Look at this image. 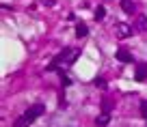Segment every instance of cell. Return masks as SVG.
I'll return each mask as SVG.
<instances>
[{
	"label": "cell",
	"mask_w": 147,
	"mask_h": 127,
	"mask_svg": "<svg viewBox=\"0 0 147 127\" xmlns=\"http://www.w3.org/2000/svg\"><path fill=\"white\" fill-rule=\"evenodd\" d=\"M43 112H46V106H43V104H35L32 108H28L26 112L13 123V125L15 127H28V125H32V121H35L37 116H41Z\"/></svg>",
	"instance_id": "cell-1"
},
{
	"label": "cell",
	"mask_w": 147,
	"mask_h": 127,
	"mask_svg": "<svg viewBox=\"0 0 147 127\" xmlns=\"http://www.w3.org/2000/svg\"><path fill=\"white\" fill-rule=\"evenodd\" d=\"M78 56H80V50H78V47H71V50H65L63 54H59V56L54 58V63L50 65V69H54L56 65H71L74 60L78 58Z\"/></svg>",
	"instance_id": "cell-2"
},
{
	"label": "cell",
	"mask_w": 147,
	"mask_h": 127,
	"mask_svg": "<svg viewBox=\"0 0 147 127\" xmlns=\"http://www.w3.org/2000/svg\"><path fill=\"white\" fill-rule=\"evenodd\" d=\"M115 35L119 37V39H128V37H132V26L125 24V22L115 24Z\"/></svg>",
	"instance_id": "cell-3"
},
{
	"label": "cell",
	"mask_w": 147,
	"mask_h": 127,
	"mask_svg": "<svg viewBox=\"0 0 147 127\" xmlns=\"http://www.w3.org/2000/svg\"><path fill=\"white\" fill-rule=\"evenodd\" d=\"M136 80L138 82H145L147 80V65L145 63H138L136 65Z\"/></svg>",
	"instance_id": "cell-4"
},
{
	"label": "cell",
	"mask_w": 147,
	"mask_h": 127,
	"mask_svg": "<svg viewBox=\"0 0 147 127\" xmlns=\"http://www.w3.org/2000/svg\"><path fill=\"white\" fill-rule=\"evenodd\" d=\"M121 9H123V11H125L128 15L136 13V5H134L132 0H121Z\"/></svg>",
	"instance_id": "cell-5"
},
{
	"label": "cell",
	"mask_w": 147,
	"mask_h": 127,
	"mask_svg": "<svg viewBox=\"0 0 147 127\" xmlns=\"http://www.w3.org/2000/svg\"><path fill=\"white\" fill-rule=\"evenodd\" d=\"M108 123H110V114L108 112H102L100 116L95 118V125L97 127H104V125H108Z\"/></svg>",
	"instance_id": "cell-6"
},
{
	"label": "cell",
	"mask_w": 147,
	"mask_h": 127,
	"mask_svg": "<svg viewBox=\"0 0 147 127\" xmlns=\"http://www.w3.org/2000/svg\"><path fill=\"white\" fill-rule=\"evenodd\" d=\"M117 58H119L121 63H132V54H130L128 50H117Z\"/></svg>",
	"instance_id": "cell-7"
},
{
	"label": "cell",
	"mask_w": 147,
	"mask_h": 127,
	"mask_svg": "<svg viewBox=\"0 0 147 127\" xmlns=\"http://www.w3.org/2000/svg\"><path fill=\"white\" fill-rule=\"evenodd\" d=\"M87 32H89L87 24H82V22H80L78 26H76V37H78V39H80V37H87Z\"/></svg>",
	"instance_id": "cell-8"
},
{
	"label": "cell",
	"mask_w": 147,
	"mask_h": 127,
	"mask_svg": "<svg viewBox=\"0 0 147 127\" xmlns=\"http://www.w3.org/2000/svg\"><path fill=\"white\" fill-rule=\"evenodd\" d=\"M136 28H138V30H147V17H145V15H138Z\"/></svg>",
	"instance_id": "cell-9"
},
{
	"label": "cell",
	"mask_w": 147,
	"mask_h": 127,
	"mask_svg": "<svg viewBox=\"0 0 147 127\" xmlns=\"http://www.w3.org/2000/svg\"><path fill=\"white\" fill-rule=\"evenodd\" d=\"M104 15H106V9H104V7H97L95 13H93V17H95V19H104Z\"/></svg>",
	"instance_id": "cell-10"
},
{
	"label": "cell",
	"mask_w": 147,
	"mask_h": 127,
	"mask_svg": "<svg viewBox=\"0 0 147 127\" xmlns=\"http://www.w3.org/2000/svg\"><path fill=\"white\" fill-rule=\"evenodd\" d=\"M141 116L147 118V101H141Z\"/></svg>",
	"instance_id": "cell-11"
},
{
	"label": "cell",
	"mask_w": 147,
	"mask_h": 127,
	"mask_svg": "<svg viewBox=\"0 0 147 127\" xmlns=\"http://www.w3.org/2000/svg\"><path fill=\"white\" fill-rule=\"evenodd\" d=\"M95 86H100V88H106V80H104V78H95Z\"/></svg>",
	"instance_id": "cell-12"
},
{
	"label": "cell",
	"mask_w": 147,
	"mask_h": 127,
	"mask_svg": "<svg viewBox=\"0 0 147 127\" xmlns=\"http://www.w3.org/2000/svg\"><path fill=\"white\" fill-rule=\"evenodd\" d=\"M102 110H104V112H110V101H108V99H104V104H102Z\"/></svg>",
	"instance_id": "cell-13"
},
{
	"label": "cell",
	"mask_w": 147,
	"mask_h": 127,
	"mask_svg": "<svg viewBox=\"0 0 147 127\" xmlns=\"http://www.w3.org/2000/svg\"><path fill=\"white\" fill-rule=\"evenodd\" d=\"M43 2H46L48 7H50V5H54V0H43Z\"/></svg>",
	"instance_id": "cell-14"
}]
</instances>
